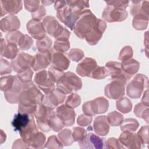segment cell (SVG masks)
Segmentation results:
<instances>
[{
	"instance_id": "1",
	"label": "cell",
	"mask_w": 149,
	"mask_h": 149,
	"mask_svg": "<svg viewBox=\"0 0 149 149\" xmlns=\"http://www.w3.org/2000/svg\"><path fill=\"white\" fill-rule=\"evenodd\" d=\"M23 84V90L19 96L18 111L32 114L38 104L42 102L44 95L32 81Z\"/></svg>"
},
{
	"instance_id": "2",
	"label": "cell",
	"mask_w": 149,
	"mask_h": 149,
	"mask_svg": "<svg viewBox=\"0 0 149 149\" xmlns=\"http://www.w3.org/2000/svg\"><path fill=\"white\" fill-rule=\"evenodd\" d=\"M97 20V18L90 9H85L75 23L73 30L74 33L79 38H85L86 34L94 26Z\"/></svg>"
},
{
	"instance_id": "3",
	"label": "cell",
	"mask_w": 149,
	"mask_h": 149,
	"mask_svg": "<svg viewBox=\"0 0 149 149\" xmlns=\"http://www.w3.org/2000/svg\"><path fill=\"white\" fill-rule=\"evenodd\" d=\"M81 87V79L71 72L64 73L56 83V88L65 94L79 90Z\"/></svg>"
},
{
	"instance_id": "4",
	"label": "cell",
	"mask_w": 149,
	"mask_h": 149,
	"mask_svg": "<svg viewBox=\"0 0 149 149\" xmlns=\"http://www.w3.org/2000/svg\"><path fill=\"white\" fill-rule=\"evenodd\" d=\"M55 113L54 108L47 105L43 102L37 105L33 114L36 118L38 127L41 130L48 132L51 130L49 124V119Z\"/></svg>"
},
{
	"instance_id": "5",
	"label": "cell",
	"mask_w": 149,
	"mask_h": 149,
	"mask_svg": "<svg viewBox=\"0 0 149 149\" xmlns=\"http://www.w3.org/2000/svg\"><path fill=\"white\" fill-rule=\"evenodd\" d=\"M108 101L103 97L95 98L92 101L86 102L82 107L84 114L93 116L96 114L104 113L108 109Z\"/></svg>"
},
{
	"instance_id": "6",
	"label": "cell",
	"mask_w": 149,
	"mask_h": 149,
	"mask_svg": "<svg viewBox=\"0 0 149 149\" xmlns=\"http://www.w3.org/2000/svg\"><path fill=\"white\" fill-rule=\"evenodd\" d=\"M148 78L143 74H137L126 87V94L131 98L140 97L144 88H147Z\"/></svg>"
},
{
	"instance_id": "7",
	"label": "cell",
	"mask_w": 149,
	"mask_h": 149,
	"mask_svg": "<svg viewBox=\"0 0 149 149\" xmlns=\"http://www.w3.org/2000/svg\"><path fill=\"white\" fill-rule=\"evenodd\" d=\"M34 62V56L22 52L18 54L17 56L12 60L11 65L14 71L20 73L32 68Z\"/></svg>"
},
{
	"instance_id": "8",
	"label": "cell",
	"mask_w": 149,
	"mask_h": 149,
	"mask_svg": "<svg viewBox=\"0 0 149 149\" xmlns=\"http://www.w3.org/2000/svg\"><path fill=\"white\" fill-rule=\"evenodd\" d=\"M127 12L125 9L107 5L102 13V17L107 22H122L126 19Z\"/></svg>"
},
{
	"instance_id": "9",
	"label": "cell",
	"mask_w": 149,
	"mask_h": 149,
	"mask_svg": "<svg viewBox=\"0 0 149 149\" xmlns=\"http://www.w3.org/2000/svg\"><path fill=\"white\" fill-rule=\"evenodd\" d=\"M34 81L45 94H49L55 88V83L50 78L48 72L45 70L36 74Z\"/></svg>"
},
{
	"instance_id": "10",
	"label": "cell",
	"mask_w": 149,
	"mask_h": 149,
	"mask_svg": "<svg viewBox=\"0 0 149 149\" xmlns=\"http://www.w3.org/2000/svg\"><path fill=\"white\" fill-rule=\"evenodd\" d=\"M106 27V23L100 19H97L94 26L85 37L87 43L91 45L97 44L101 38Z\"/></svg>"
},
{
	"instance_id": "11",
	"label": "cell",
	"mask_w": 149,
	"mask_h": 149,
	"mask_svg": "<svg viewBox=\"0 0 149 149\" xmlns=\"http://www.w3.org/2000/svg\"><path fill=\"white\" fill-rule=\"evenodd\" d=\"M125 84L119 80H111V82L108 84L104 90L106 97L109 98L117 100L123 96L125 91Z\"/></svg>"
},
{
	"instance_id": "12",
	"label": "cell",
	"mask_w": 149,
	"mask_h": 149,
	"mask_svg": "<svg viewBox=\"0 0 149 149\" xmlns=\"http://www.w3.org/2000/svg\"><path fill=\"white\" fill-rule=\"evenodd\" d=\"M105 140L93 133H89L79 141V146L80 148H105Z\"/></svg>"
},
{
	"instance_id": "13",
	"label": "cell",
	"mask_w": 149,
	"mask_h": 149,
	"mask_svg": "<svg viewBox=\"0 0 149 149\" xmlns=\"http://www.w3.org/2000/svg\"><path fill=\"white\" fill-rule=\"evenodd\" d=\"M56 114L64 126H70L74 123L76 113L73 108L62 105L56 108Z\"/></svg>"
},
{
	"instance_id": "14",
	"label": "cell",
	"mask_w": 149,
	"mask_h": 149,
	"mask_svg": "<svg viewBox=\"0 0 149 149\" xmlns=\"http://www.w3.org/2000/svg\"><path fill=\"white\" fill-rule=\"evenodd\" d=\"M119 141L127 148H134L139 149L142 147V143L137 135L129 131H123L119 137Z\"/></svg>"
},
{
	"instance_id": "15",
	"label": "cell",
	"mask_w": 149,
	"mask_h": 149,
	"mask_svg": "<svg viewBox=\"0 0 149 149\" xmlns=\"http://www.w3.org/2000/svg\"><path fill=\"white\" fill-rule=\"evenodd\" d=\"M105 68L108 75L111 76V80H119L125 84L130 79L122 70L120 62L109 61L105 64Z\"/></svg>"
},
{
	"instance_id": "16",
	"label": "cell",
	"mask_w": 149,
	"mask_h": 149,
	"mask_svg": "<svg viewBox=\"0 0 149 149\" xmlns=\"http://www.w3.org/2000/svg\"><path fill=\"white\" fill-rule=\"evenodd\" d=\"M42 23L46 33L55 38L62 33L65 28L59 23L54 16H47L44 17Z\"/></svg>"
},
{
	"instance_id": "17",
	"label": "cell",
	"mask_w": 149,
	"mask_h": 149,
	"mask_svg": "<svg viewBox=\"0 0 149 149\" xmlns=\"http://www.w3.org/2000/svg\"><path fill=\"white\" fill-rule=\"evenodd\" d=\"M26 28L31 37L37 40H41L46 36V31L42 22L41 21L31 19L27 22Z\"/></svg>"
},
{
	"instance_id": "18",
	"label": "cell",
	"mask_w": 149,
	"mask_h": 149,
	"mask_svg": "<svg viewBox=\"0 0 149 149\" xmlns=\"http://www.w3.org/2000/svg\"><path fill=\"white\" fill-rule=\"evenodd\" d=\"M97 66L96 61L91 58H85L77 66L76 72L82 77H90L93 70Z\"/></svg>"
},
{
	"instance_id": "19",
	"label": "cell",
	"mask_w": 149,
	"mask_h": 149,
	"mask_svg": "<svg viewBox=\"0 0 149 149\" xmlns=\"http://www.w3.org/2000/svg\"><path fill=\"white\" fill-rule=\"evenodd\" d=\"M1 16L9 13L13 15L18 13L22 9V1L15 0L0 1Z\"/></svg>"
},
{
	"instance_id": "20",
	"label": "cell",
	"mask_w": 149,
	"mask_h": 149,
	"mask_svg": "<svg viewBox=\"0 0 149 149\" xmlns=\"http://www.w3.org/2000/svg\"><path fill=\"white\" fill-rule=\"evenodd\" d=\"M20 26L18 17L14 15H9L0 21V29L3 32H12L16 31Z\"/></svg>"
},
{
	"instance_id": "21",
	"label": "cell",
	"mask_w": 149,
	"mask_h": 149,
	"mask_svg": "<svg viewBox=\"0 0 149 149\" xmlns=\"http://www.w3.org/2000/svg\"><path fill=\"white\" fill-rule=\"evenodd\" d=\"M51 53V62L55 68L62 70H66L70 65L69 59L61 52L53 51L52 49Z\"/></svg>"
},
{
	"instance_id": "22",
	"label": "cell",
	"mask_w": 149,
	"mask_h": 149,
	"mask_svg": "<svg viewBox=\"0 0 149 149\" xmlns=\"http://www.w3.org/2000/svg\"><path fill=\"white\" fill-rule=\"evenodd\" d=\"M33 116L32 114L26 113L18 112L16 114L11 123L15 131L19 133L23 131L29 125Z\"/></svg>"
},
{
	"instance_id": "23",
	"label": "cell",
	"mask_w": 149,
	"mask_h": 149,
	"mask_svg": "<svg viewBox=\"0 0 149 149\" xmlns=\"http://www.w3.org/2000/svg\"><path fill=\"white\" fill-rule=\"evenodd\" d=\"M23 90V84L16 76L13 87L8 91L4 92L6 100L10 104H17L19 101V96Z\"/></svg>"
},
{
	"instance_id": "24",
	"label": "cell",
	"mask_w": 149,
	"mask_h": 149,
	"mask_svg": "<svg viewBox=\"0 0 149 149\" xmlns=\"http://www.w3.org/2000/svg\"><path fill=\"white\" fill-rule=\"evenodd\" d=\"M65 94L63 93L57 88H55L51 93L44 95L42 102L47 105L55 108L62 104L65 100Z\"/></svg>"
},
{
	"instance_id": "25",
	"label": "cell",
	"mask_w": 149,
	"mask_h": 149,
	"mask_svg": "<svg viewBox=\"0 0 149 149\" xmlns=\"http://www.w3.org/2000/svg\"><path fill=\"white\" fill-rule=\"evenodd\" d=\"M0 51L1 56L12 60L18 55L19 49L16 44L5 41L1 37Z\"/></svg>"
},
{
	"instance_id": "26",
	"label": "cell",
	"mask_w": 149,
	"mask_h": 149,
	"mask_svg": "<svg viewBox=\"0 0 149 149\" xmlns=\"http://www.w3.org/2000/svg\"><path fill=\"white\" fill-rule=\"evenodd\" d=\"M23 140L30 147L34 148H41L45 141V135L38 130L33 133Z\"/></svg>"
},
{
	"instance_id": "27",
	"label": "cell",
	"mask_w": 149,
	"mask_h": 149,
	"mask_svg": "<svg viewBox=\"0 0 149 149\" xmlns=\"http://www.w3.org/2000/svg\"><path fill=\"white\" fill-rule=\"evenodd\" d=\"M109 124L106 116H99L95 118L93 123V129L95 133L100 136L107 135L109 130Z\"/></svg>"
},
{
	"instance_id": "28",
	"label": "cell",
	"mask_w": 149,
	"mask_h": 149,
	"mask_svg": "<svg viewBox=\"0 0 149 149\" xmlns=\"http://www.w3.org/2000/svg\"><path fill=\"white\" fill-rule=\"evenodd\" d=\"M37 53L34 56V62L32 68L35 71L44 70L47 68L51 63V53Z\"/></svg>"
},
{
	"instance_id": "29",
	"label": "cell",
	"mask_w": 149,
	"mask_h": 149,
	"mask_svg": "<svg viewBox=\"0 0 149 149\" xmlns=\"http://www.w3.org/2000/svg\"><path fill=\"white\" fill-rule=\"evenodd\" d=\"M121 65L123 72L130 79L138 72L140 68V63L132 58L122 61Z\"/></svg>"
},
{
	"instance_id": "30",
	"label": "cell",
	"mask_w": 149,
	"mask_h": 149,
	"mask_svg": "<svg viewBox=\"0 0 149 149\" xmlns=\"http://www.w3.org/2000/svg\"><path fill=\"white\" fill-rule=\"evenodd\" d=\"M130 9V13L133 16L138 14H144L148 16L149 2L147 1H133Z\"/></svg>"
},
{
	"instance_id": "31",
	"label": "cell",
	"mask_w": 149,
	"mask_h": 149,
	"mask_svg": "<svg viewBox=\"0 0 149 149\" xmlns=\"http://www.w3.org/2000/svg\"><path fill=\"white\" fill-rule=\"evenodd\" d=\"M148 16L144 14H138L134 16L132 24L133 27L137 30H143L147 27Z\"/></svg>"
},
{
	"instance_id": "32",
	"label": "cell",
	"mask_w": 149,
	"mask_h": 149,
	"mask_svg": "<svg viewBox=\"0 0 149 149\" xmlns=\"http://www.w3.org/2000/svg\"><path fill=\"white\" fill-rule=\"evenodd\" d=\"M116 109L123 113H127L131 111L132 104L130 100L127 97H120L116 102Z\"/></svg>"
},
{
	"instance_id": "33",
	"label": "cell",
	"mask_w": 149,
	"mask_h": 149,
	"mask_svg": "<svg viewBox=\"0 0 149 149\" xmlns=\"http://www.w3.org/2000/svg\"><path fill=\"white\" fill-rule=\"evenodd\" d=\"M52 41L51 39L47 36L44 38L36 41V46L38 51L43 54L48 53L52 49Z\"/></svg>"
},
{
	"instance_id": "34",
	"label": "cell",
	"mask_w": 149,
	"mask_h": 149,
	"mask_svg": "<svg viewBox=\"0 0 149 149\" xmlns=\"http://www.w3.org/2000/svg\"><path fill=\"white\" fill-rule=\"evenodd\" d=\"M139 126L137 120L134 118H127L122 122L120 125V128L122 131L134 132Z\"/></svg>"
},
{
	"instance_id": "35",
	"label": "cell",
	"mask_w": 149,
	"mask_h": 149,
	"mask_svg": "<svg viewBox=\"0 0 149 149\" xmlns=\"http://www.w3.org/2000/svg\"><path fill=\"white\" fill-rule=\"evenodd\" d=\"M134 114L139 118L144 119L146 122H148V106L140 102L135 105L134 108Z\"/></svg>"
},
{
	"instance_id": "36",
	"label": "cell",
	"mask_w": 149,
	"mask_h": 149,
	"mask_svg": "<svg viewBox=\"0 0 149 149\" xmlns=\"http://www.w3.org/2000/svg\"><path fill=\"white\" fill-rule=\"evenodd\" d=\"M58 138L62 144L65 146L71 145L74 141L71 130L68 129L61 131L58 133Z\"/></svg>"
},
{
	"instance_id": "37",
	"label": "cell",
	"mask_w": 149,
	"mask_h": 149,
	"mask_svg": "<svg viewBox=\"0 0 149 149\" xmlns=\"http://www.w3.org/2000/svg\"><path fill=\"white\" fill-rule=\"evenodd\" d=\"M16 76H6L2 77L0 81V87L1 91L5 92L9 90L13 86Z\"/></svg>"
},
{
	"instance_id": "38",
	"label": "cell",
	"mask_w": 149,
	"mask_h": 149,
	"mask_svg": "<svg viewBox=\"0 0 149 149\" xmlns=\"http://www.w3.org/2000/svg\"><path fill=\"white\" fill-rule=\"evenodd\" d=\"M33 45V39L27 34H22L17 43V45L19 47L20 50H27L30 49Z\"/></svg>"
},
{
	"instance_id": "39",
	"label": "cell",
	"mask_w": 149,
	"mask_h": 149,
	"mask_svg": "<svg viewBox=\"0 0 149 149\" xmlns=\"http://www.w3.org/2000/svg\"><path fill=\"white\" fill-rule=\"evenodd\" d=\"M67 5L76 11H83L89 8V2L87 1H66Z\"/></svg>"
},
{
	"instance_id": "40",
	"label": "cell",
	"mask_w": 149,
	"mask_h": 149,
	"mask_svg": "<svg viewBox=\"0 0 149 149\" xmlns=\"http://www.w3.org/2000/svg\"><path fill=\"white\" fill-rule=\"evenodd\" d=\"M107 118L109 125H111L112 126L120 125L123 119V116L115 111L109 113Z\"/></svg>"
},
{
	"instance_id": "41",
	"label": "cell",
	"mask_w": 149,
	"mask_h": 149,
	"mask_svg": "<svg viewBox=\"0 0 149 149\" xmlns=\"http://www.w3.org/2000/svg\"><path fill=\"white\" fill-rule=\"evenodd\" d=\"M81 103L80 97L76 93H72L66 98L65 105L72 108L77 107Z\"/></svg>"
},
{
	"instance_id": "42",
	"label": "cell",
	"mask_w": 149,
	"mask_h": 149,
	"mask_svg": "<svg viewBox=\"0 0 149 149\" xmlns=\"http://www.w3.org/2000/svg\"><path fill=\"white\" fill-rule=\"evenodd\" d=\"M108 76V72L106 68L103 66H97L91 72L90 74V77H92L95 79L100 80L104 79Z\"/></svg>"
},
{
	"instance_id": "43",
	"label": "cell",
	"mask_w": 149,
	"mask_h": 149,
	"mask_svg": "<svg viewBox=\"0 0 149 149\" xmlns=\"http://www.w3.org/2000/svg\"><path fill=\"white\" fill-rule=\"evenodd\" d=\"M49 124L51 129L54 132H59L61 130L64 126L59 118L57 116L56 113L49 118Z\"/></svg>"
},
{
	"instance_id": "44",
	"label": "cell",
	"mask_w": 149,
	"mask_h": 149,
	"mask_svg": "<svg viewBox=\"0 0 149 149\" xmlns=\"http://www.w3.org/2000/svg\"><path fill=\"white\" fill-rule=\"evenodd\" d=\"M45 147L47 148H62L63 144L56 136L52 135L48 137Z\"/></svg>"
},
{
	"instance_id": "45",
	"label": "cell",
	"mask_w": 149,
	"mask_h": 149,
	"mask_svg": "<svg viewBox=\"0 0 149 149\" xmlns=\"http://www.w3.org/2000/svg\"><path fill=\"white\" fill-rule=\"evenodd\" d=\"M33 71L31 69H29L20 73H17V77L22 83H27L31 81Z\"/></svg>"
},
{
	"instance_id": "46",
	"label": "cell",
	"mask_w": 149,
	"mask_h": 149,
	"mask_svg": "<svg viewBox=\"0 0 149 149\" xmlns=\"http://www.w3.org/2000/svg\"><path fill=\"white\" fill-rule=\"evenodd\" d=\"M70 48V42L66 40H55L54 44V49L56 51L64 52Z\"/></svg>"
},
{
	"instance_id": "47",
	"label": "cell",
	"mask_w": 149,
	"mask_h": 149,
	"mask_svg": "<svg viewBox=\"0 0 149 149\" xmlns=\"http://www.w3.org/2000/svg\"><path fill=\"white\" fill-rule=\"evenodd\" d=\"M48 72L50 78L56 83H57L58 80L62 77V76L64 74L63 70L57 69L52 65L49 68Z\"/></svg>"
},
{
	"instance_id": "48",
	"label": "cell",
	"mask_w": 149,
	"mask_h": 149,
	"mask_svg": "<svg viewBox=\"0 0 149 149\" xmlns=\"http://www.w3.org/2000/svg\"><path fill=\"white\" fill-rule=\"evenodd\" d=\"M86 130L81 127H74L73 129L72 137L75 141H80L86 136Z\"/></svg>"
},
{
	"instance_id": "49",
	"label": "cell",
	"mask_w": 149,
	"mask_h": 149,
	"mask_svg": "<svg viewBox=\"0 0 149 149\" xmlns=\"http://www.w3.org/2000/svg\"><path fill=\"white\" fill-rule=\"evenodd\" d=\"M133 55V49L130 46L124 47L120 51L119 55V60L123 61L132 58Z\"/></svg>"
},
{
	"instance_id": "50",
	"label": "cell",
	"mask_w": 149,
	"mask_h": 149,
	"mask_svg": "<svg viewBox=\"0 0 149 149\" xmlns=\"http://www.w3.org/2000/svg\"><path fill=\"white\" fill-rule=\"evenodd\" d=\"M142 144H148V125L142 126L137 133Z\"/></svg>"
},
{
	"instance_id": "51",
	"label": "cell",
	"mask_w": 149,
	"mask_h": 149,
	"mask_svg": "<svg viewBox=\"0 0 149 149\" xmlns=\"http://www.w3.org/2000/svg\"><path fill=\"white\" fill-rule=\"evenodd\" d=\"M68 57L73 61L79 62L84 56L83 51L78 48H73L68 53Z\"/></svg>"
},
{
	"instance_id": "52",
	"label": "cell",
	"mask_w": 149,
	"mask_h": 149,
	"mask_svg": "<svg viewBox=\"0 0 149 149\" xmlns=\"http://www.w3.org/2000/svg\"><path fill=\"white\" fill-rule=\"evenodd\" d=\"M105 148H123V146L119 142V140L114 137L109 138L105 143Z\"/></svg>"
},
{
	"instance_id": "53",
	"label": "cell",
	"mask_w": 149,
	"mask_h": 149,
	"mask_svg": "<svg viewBox=\"0 0 149 149\" xmlns=\"http://www.w3.org/2000/svg\"><path fill=\"white\" fill-rule=\"evenodd\" d=\"M24 4L25 9L31 13L35 12L40 5L39 1H24Z\"/></svg>"
},
{
	"instance_id": "54",
	"label": "cell",
	"mask_w": 149,
	"mask_h": 149,
	"mask_svg": "<svg viewBox=\"0 0 149 149\" xmlns=\"http://www.w3.org/2000/svg\"><path fill=\"white\" fill-rule=\"evenodd\" d=\"M12 69V65L7 60L2 58H1V75L10 73Z\"/></svg>"
},
{
	"instance_id": "55",
	"label": "cell",
	"mask_w": 149,
	"mask_h": 149,
	"mask_svg": "<svg viewBox=\"0 0 149 149\" xmlns=\"http://www.w3.org/2000/svg\"><path fill=\"white\" fill-rule=\"evenodd\" d=\"M23 34L20 31H15L12 32H8V33L6 35V41L8 42L15 43L17 45V43L19 40L20 36Z\"/></svg>"
},
{
	"instance_id": "56",
	"label": "cell",
	"mask_w": 149,
	"mask_h": 149,
	"mask_svg": "<svg viewBox=\"0 0 149 149\" xmlns=\"http://www.w3.org/2000/svg\"><path fill=\"white\" fill-rule=\"evenodd\" d=\"M92 116L86 115L85 114L80 115L77 119V123L79 125L81 126H87L90 125L92 122Z\"/></svg>"
},
{
	"instance_id": "57",
	"label": "cell",
	"mask_w": 149,
	"mask_h": 149,
	"mask_svg": "<svg viewBox=\"0 0 149 149\" xmlns=\"http://www.w3.org/2000/svg\"><path fill=\"white\" fill-rule=\"evenodd\" d=\"M46 15V10L45 8L40 5L38 9L34 13H31L32 19L41 21V20L44 17V16Z\"/></svg>"
},
{
	"instance_id": "58",
	"label": "cell",
	"mask_w": 149,
	"mask_h": 149,
	"mask_svg": "<svg viewBox=\"0 0 149 149\" xmlns=\"http://www.w3.org/2000/svg\"><path fill=\"white\" fill-rule=\"evenodd\" d=\"M107 5L112 6L116 8L126 9L128 5L129 1H105Z\"/></svg>"
},
{
	"instance_id": "59",
	"label": "cell",
	"mask_w": 149,
	"mask_h": 149,
	"mask_svg": "<svg viewBox=\"0 0 149 149\" xmlns=\"http://www.w3.org/2000/svg\"><path fill=\"white\" fill-rule=\"evenodd\" d=\"M141 102L146 106H148V89H147L144 91V94L143 96Z\"/></svg>"
},
{
	"instance_id": "60",
	"label": "cell",
	"mask_w": 149,
	"mask_h": 149,
	"mask_svg": "<svg viewBox=\"0 0 149 149\" xmlns=\"http://www.w3.org/2000/svg\"><path fill=\"white\" fill-rule=\"evenodd\" d=\"M1 143H2L5 141L6 136V134L3 132L2 130H1Z\"/></svg>"
},
{
	"instance_id": "61",
	"label": "cell",
	"mask_w": 149,
	"mask_h": 149,
	"mask_svg": "<svg viewBox=\"0 0 149 149\" xmlns=\"http://www.w3.org/2000/svg\"><path fill=\"white\" fill-rule=\"evenodd\" d=\"M42 3H43L44 5H49L53 2H55L54 1H41Z\"/></svg>"
}]
</instances>
